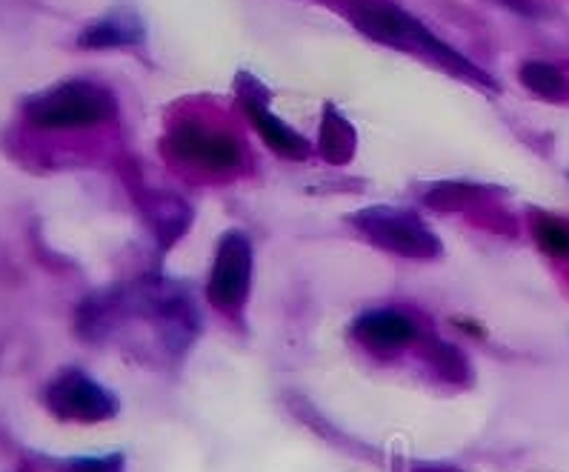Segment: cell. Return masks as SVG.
<instances>
[{"instance_id":"obj_4","label":"cell","mask_w":569,"mask_h":472,"mask_svg":"<svg viewBox=\"0 0 569 472\" xmlns=\"http://www.w3.org/2000/svg\"><path fill=\"white\" fill-rule=\"evenodd\" d=\"M47 401L49 410L58 419L83 421V424H89V421H103L114 412L112 399L94 381L81 375V372H67V375L58 378L49 386Z\"/></svg>"},{"instance_id":"obj_8","label":"cell","mask_w":569,"mask_h":472,"mask_svg":"<svg viewBox=\"0 0 569 472\" xmlns=\"http://www.w3.org/2000/svg\"><path fill=\"white\" fill-rule=\"evenodd\" d=\"M321 152L323 158L332 163L349 161L352 152H356V132H352V127L338 116L336 109H327V116H323Z\"/></svg>"},{"instance_id":"obj_7","label":"cell","mask_w":569,"mask_h":472,"mask_svg":"<svg viewBox=\"0 0 569 472\" xmlns=\"http://www.w3.org/2000/svg\"><path fill=\"white\" fill-rule=\"evenodd\" d=\"M249 112V118H252L254 129L261 132L263 141L269 143V147L278 152V155L283 158H296V161H301V158L309 155V143L303 141L298 132H292V129L287 127L283 121H278V118L269 112L263 103L252 101V98H247V107H243Z\"/></svg>"},{"instance_id":"obj_2","label":"cell","mask_w":569,"mask_h":472,"mask_svg":"<svg viewBox=\"0 0 569 472\" xmlns=\"http://www.w3.org/2000/svg\"><path fill=\"white\" fill-rule=\"evenodd\" d=\"M358 227L381 250L407 258L438 255V238L416 215H403L398 210H367L358 215Z\"/></svg>"},{"instance_id":"obj_12","label":"cell","mask_w":569,"mask_h":472,"mask_svg":"<svg viewBox=\"0 0 569 472\" xmlns=\"http://www.w3.org/2000/svg\"><path fill=\"white\" fill-rule=\"evenodd\" d=\"M67 472H121V461L118 459L74 461V464H69Z\"/></svg>"},{"instance_id":"obj_1","label":"cell","mask_w":569,"mask_h":472,"mask_svg":"<svg viewBox=\"0 0 569 472\" xmlns=\"http://www.w3.org/2000/svg\"><path fill=\"white\" fill-rule=\"evenodd\" d=\"M27 116L41 129L92 127V123H101L114 116V98L94 83H61L52 92L34 98Z\"/></svg>"},{"instance_id":"obj_3","label":"cell","mask_w":569,"mask_h":472,"mask_svg":"<svg viewBox=\"0 0 569 472\" xmlns=\"http://www.w3.org/2000/svg\"><path fill=\"white\" fill-rule=\"evenodd\" d=\"M249 275H252V247L241 232H229L218 247L212 278H209V301L218 310H232L247 298Z\"/></svg>"},{"instance_id":"obj_6","label":"cell","mask_w":569,"mask_h":472,"mask_svg":"<svg viewBox=\"0 0 569 472\" xmlns=\"http://www.w3.org/2000/svg\"><path fill=\"white\" fill-rule=\"evenodd\" d=\"M358 338L369 350H398L416 341V324L398 312H369L356 324Z\"/></svg>"},{"instance_id":"obj_13","label":"cell","mask_w":569,"mask_h":472,"mask_svg":"<svg viewBox=\"0 0 569 472\" xmlns=\"http://www.w3.org/2000/svg\"><path fill=\"white\" fill-rule=\"evenodd\" d=\"M503 3H507V7H512V9H518V12H529V0H503Z\"/></svg>"},{"instance_id":"obj_11","label":"cell","mask_w":569,"mask_h":472,"mask_svg":"<svg viewBox=\"0 0 569 472\" xmlns=\"http://www.w3.org/2000/svg\"><path fill=\"white\" fill-rule=\"evenodd\" d=\"M536 238L541 243V250L549 255H569V230L556 221H541L536 227Z\"/></svg>"},{"instance_id":"obj_9","label":"cell","mask_w":569,"mask_h":472,"mask_svg":"<svg viewBox=\"0 0 569 472\" xmlns=\"http://www.w3.org/2000/svg\"><path fill=\"white\" fill-rule=\"evenodd\" d=\"M138 34H141V27L134 21H118V18H109V21L98 23L94 29L83 32L81 43L83 47H118V43H129L138 41Z\"/></svg>"},{"instance_id":"obj_5","label":"cell","mask_w":569,"mask_h":472,"mask_svg":"<svg viewBox=\"0 0 569 472\" xmlns=\"http://www.w3.org/2000/svg\"><path fill=\"white\" fill-rule=\"evenodd\" d=\"M174 155L194 167L227 172L241 163V147L227 135H209L203 127H181L172 135Z\"/></svg>"},{"instance_id":"obj_10","label":"cell","mask_w":569,"mask_h":472,"mask_svg":"<svg viewBox=\"0 0 569 472\" xmlns=\"http://www.w3.org/2000/svg\"><path fill=\"white\" fill-rule=\"evenodd\" d=\"M521 81L527 83L532 92L543 94V98H561L563 89H567V83H563V74L558 72L556 67H549V63H541V61L523 63Z\"/></svg>"}]
</instances>
